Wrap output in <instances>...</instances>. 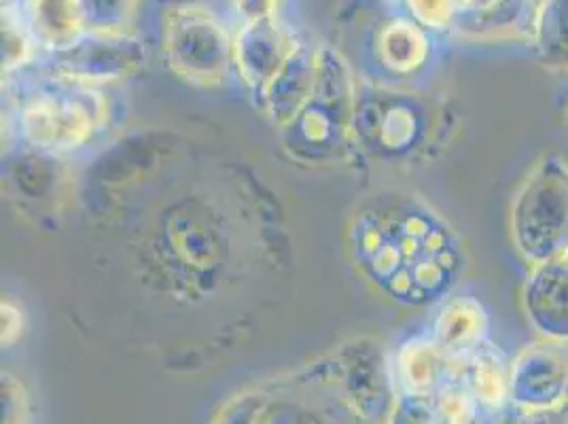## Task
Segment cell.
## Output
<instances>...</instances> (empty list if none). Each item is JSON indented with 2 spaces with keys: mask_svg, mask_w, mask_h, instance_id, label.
<instances>
[{
  "mask_svg": "<svg viewBox=\"0 0 568 424\" xmlns=\"http://www.w3.org/2000/svg\"><path fill=\"white\" fill-rule=\"evenodd\" d=\"M532 41L551 69L568 71V0H541Z\"/></svg>",
  "mask_w": 568,
  "mask_h": 424,
  "instance_id": "ba28073f",
  "label": "cell"
},
{
  "mask_svg": "<svg viewBox=\"0 0 568 424\" xmlns=\"http://www.w3.org/2000/svg\"><path fill=\"white\" fill-rule=\"evenodd\" d=\"M278 0H237V11L246 18V22H257L272 18Z\"/></svg>",
  "mask_w": 568,
  "mask_h": 424,
  "instance_id": "e0dca14e",
  "label": "cell"
},
{
  "mask_svg": "<svg viewBox=\"0 0 568 424\" xmlns=\"http://www.w3.org/2000/svg\"><path fill=\"white\" fill-rule=\"evenodd\" d=\"M511 397L521 412L568 403V353L560 342L526 346L509 365Z\"/></svg>",
  "mask_w": 568,
  "mask_h": 424,
  "instance_id": "3957f363",
  "label": "cell"
},
{
  "mask_svg": "<svg viewBox=\"0 0 568 424\" xmlns=\"http://www.w3.org/2000/svg\"><path fill=\"white\" fill-rule=\"evenodd\" d=\"M511 228L518 251L532 265L558 260L568 251V165L544 160L520 189Z\"/></svg>",
  "mask_w": 568,
  "mask_h": 424,
  "instance_id": "6da1fadb",
  "label": "cell"
},
{
  "mask_svg": "<svg viewBox=\"0 0 568 424\" xmlns=\"http://www.w3.org/2000/svg\"><path fill=\"white\" fill-rule=\"evenodd\" d=\"M486 314L474 300H458L442 312L437 337L444 353H467L479 346Z\"/></svg>",
  "mask_w": 568,
  "mask_h": 424,
  "instance_id": "52a82bcc",
  "label": "cell"
},
{
  "mask_svg": "<svg viewBox=\"0 0 568 424\" xmlns=\"http://www.w3.org/2000/svg\"><path fill=\"white\" fill-rule=\"evenodd\" d=\"M479 401L467 386H448L439 393L435 405L437 424H475Z\"/></svg>",
  "mask_w": 568,
  "mask_h": 424,
  "instance_id": "7c38bea8",
  "label": "cell"
},
{
  "mask_svg": "<svg viewBox=\"0 0 568 424\" xmlns=\"http://www.w3.org/2000/svg\"><path fill=\"white\" fill-rule=\"evenodd\" d=\"M562 258H565V260L568 261V251H567V253H565V255H562Z\"/></svg>",
  "mask_w": 568,
  "mask_h": 424,
  "instance_id": "ffe728a7",
  "label": "cell"
},
{
  "mask_svg": "<svg viewBox=\"0 0 568 424\" xmlns=\"http://www.w3.org/2000/svg\"><path fill=\"white\" fill-rule=\"evenodd\" d=\"M28 51L26 43L24 28L20 24L18 18L11 16V11H2V55H4V64L13 67L16 62H20Z\"/></svg>",
  "mask_w": 568,
  "mask_h": 424,
  "instance_id": "9a60e30c",
  "label": "cell"
},
{
  "mask_svg": "<svg viewBox=\"0 0 568 424\" xmlns=\"http://www.w3.org/2000/svg\"><path fill=\"white\" fill-rule=\"evenodd\" d=\"M88 118L69 104L41 102L28 111V130L37 132V141L45 144H67L79 141L85 134Z\"/></svg>",
  "mask_w": 568,
  "mask_h": 424,
  "instance_id": "9c48e42d",
  "label": "cell"
},
{
  "mask_svg": "<svg viewBox=\"0 0 568 424\" xmlns=\"http://www.w3.org/2000/svg\"><path fill=\"white\" fill-rule=\"evenodd\" d=\"M402 424H437L435 412L430 407H423L418 401L412 403V407L407 410V414H403Z\"/></svg>",
  "mask_w": 568,
  "mask_h": 424,
  "instance_id": "ac0fdd59",
  "label": "cell"
},
{
  "mask_svg": "<svg viewBox=\"0 0 568 424\" xmlns=\"http://www.w3.org/2000/svg\"><path fill=\"white\" fill-rule=\"evenodd\" d=\"M28 28L49 48H72L85 32L83 0H26Z\"/></svg>",
  "mask_w": 568,
  "mask_h": 424,
  "instance_id": "5b68a950",
  "label": "cell"
},
{
  "mask_svg": "<svg viewBox=\"0 0 568 424\" xmlns=\"http://www.w3.org/2000/svg\"><path fill=\"white\" fill-rule=\"evenodd\" d=\"M530 323L551 342H568V261L535 265L524 293Z\"/></svg>",
  "mask_w": 568,
  "mask_h": 424,
  "instance_id": "277c9868",
  "label": "cell"
},
{
  "mask_svg": "<svg viewBox=\"0 0 568 424\" xmlns=\"http://www.w3.org/2000/svg\"><path fill=\"white\" fill-rule=\"evenodd\" d=\"M166 51L172 67L193 79H214L227 67L230 39L202 7H176L168 13Z\"/></svg>",
  "mask_w": 568,
  "mask_h": 424,
  "instance_id": "7a4b0ae2",
  "label": "cell"
},
{
  "mask_svg": "<svg viewBox=\"0 0 568 424\" xmlns=\"http://www.w3.org/2000/svg\"><path fill=\"white\" fill-rule=\"evenodd\" d=\"M509 365L495 346H475L463 377L481 407L500 410L511 397Z\"/></svg>",
  "mask_w": 568,
  "mask_h": 424,
  "instance_id": "8992f818",
  "label": "cell"
},
{
  "mask_svg": "<svg viewBox=\"0 0 568 424\" xmlns=\"http://www.w3.org/2000/svg\"><path fill=\"white\" fill-rule=\"evenodd\" d=\"M409 11L420 24L428 28H448L456 18V0H407Z\"/></svg>",
  "mask_w": 568,
  "mask_h": 424,
  "instance_id": "5bb4252c",
  "label": "cell"
},
{
  "mask_svg": "<svg viewBox=\"0 0 568 424\" xmlns=\"http://www.w3.org/2000/svg\"><path fill=\"white\" fill-rule=\"evenodd\" d=\"M85 22L92 32H123L134 0H83Z\"/></svg>",
  "mask_w": 568,
  "mask_h": 424,
  "instance_id": "4fadbf2b",
  "label": "cell"
},
{
  "mask_svg": "<svg viewBox=\"0 0 568 424\" xmlns=\"http://www.w3.org/2000/svg\"><path fill=\"white\" fill-rule=\"evenodd\" d=\"M516 424H568V403L547 410H524Z\"/></svg>",
  "mask_w": 568,
  "mask_h": 424,
  "instance_id": "2e32d148",
  "label": "cell"
},
{
  "mask_svg": "<svg viewBox=\"0 0 568 424\" xmlns=\"http://www.w3.org/2000/svg\"><path fill=\"white\" fill-rule=\"evenodd\" d=\"M500 0H456L458 4V11H465V13H486L490 11L493 7H497Z\"/></svg>",
  "mask_w": 568,
  "mask_h": 424,
  "instance_id": "d6986e66",
  "label": "cell"
},
{
  "mask_svg": "<svg viewBox=\"0 0 568 424\" xmlns=\"http://www.w3.org/2000/svg\"><path fill=\"white\" fill-rule=\"evenodd\" d=\"M444 365H446L444 351L439 346H433V344L414 346L402 361L403 380L409 393H414L416 397H423L428 391H433V386L437 384V380L444 372Z\"/></svg>",
  "mask_w": 568,
  "mask_h": 424,
  "instance_id": "8fae6325",
  "label": "cell"
},
{
  "mask_svg": "<svg viewBox=\"0 0 568 424\" xmlns=\"http://www.w3.org/2000/svg\"><path fill=\"white\" fill-rule=\"evenodd\" d=\"M379 55L395 71H414L425 62L428 43L425 32L412 22L397 20L379 32Z\"/></svg>",
  "mask_w": 568,
  "mask_h": 424,
  "instance_id": "30bf717a",
  "label": "cell"
}]
</instances>
